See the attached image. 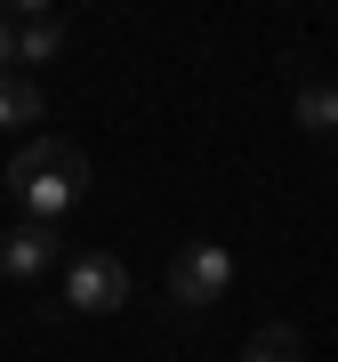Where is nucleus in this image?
Returning a JSON list of instances; mask_svg holds the SVG:
<instances>
[{"label":"nucleus","mask_w":338,"mask_h":362,"mask_svg":"<svg viewBox=\"0 0 338 362\" xmlns=\"http://www.w3.org/2000/svg\"><path fill=\"white\" fill-rule=\"evenodd\" d=\"M226 290H234V250L226 242H185L177 258H169V298H177L185 314H209Z\"/></svg>","instance_id":"obj_2"},{"label":"nucleus","mask_w":338,"mask_h":362,"mask_svg":"<svg viewBox=\"0 0 338 362\" xmlns=\"http://www.w3.org/2000/svg\"><path fill=\"white\" fill-rule=\"evenodd\" d=\"M65 306L73 314H121V306H129V266H121L113 250L65 258Z\"/></svg>","instance_id":"obj_3"},{"label":"nucleus","mask_w":338,"mask_h":362,"mask_svg":"<svg viewBox=\"0 0 338 362\" xmlns=\"http://www.w3.org/2000/svg\"><path fill=\"white\" fill-rule=\"evenodd\" d=\"M0 73H16V16H0Z\"/></svg>","instance_id":"obj_9"},{"label":"nucleus","mask_w":338,"mask_h":362,"mask_svg":"<svg viewBox=\"0 0 338 362\" xmlns=\"http://www.w3.org/2000/svg\"><path fill=\"white\" fill-rule=\"evenodd\" d=\"M290 113H298V129H306V137H330V129H338V81L306 73V81H298V97H290Z\"/></svg>","instance_id":"obj_6"},{"label":"nucleus","mask_w":338,"mask_h":362,"mask_svg":"<svg viewBox=\"0 0 338 362\" xmlns=\"http://www.w3.org/2000/svg\"><path fill=\"white\" fill-rule=\"evenodd\" d=\"M306 346H298V322H266L258 338L242 346V362H298Z\"/></svg>","instance_id":"obj_8"},{"label":"nucleus","mask_w":338,"mask_h":362,"mask_svg":"<svg viewBox=\"0 0 338 362\" xmlns=\"http://www.w3.org/2000/svg\"><path fill=\"white\" fill-rule=\"evenodd\" d=\"M0 185H8V169H0Z\"/></svg>","instance_id":"obj_10"},{"label":"nucleus","mask_w":338,"mask_h":362,"mask_svg":"<svg viewBox=\"0 0 338 362\" xmlns=\"http://www.w3.org/2000/svg\"><path fill=\"white\" fill-rule=\"evenodd\" d=\"M33 121H40V81L0 73V129H33Z\"/></svg>","instance_id":"obj_7"},{"label":"nucleus","mask_w":338,"mask_h":362,"mask_svg":"<svg viewBox=\"0 0 338 362\" xmlns=\"http://www.w3.org/2000/svg\"><path fill=\"white\" fill-rule=\"evenodd\" d=\"M57 258H65V250H57V226H8L0 233V274H8V282H40V274H49Z\"/></svg>","instance_id":"obj_4"},{"label":"nucleus","mask_w":338,"mask_h":362,"mask_svg":"<svg viewBox=\"0 0 338 362\" xmlns=\"http://www.w3.org/2000/svg\"><path fill=\"white\" fill-rule=\"evenodd\" d=\"M8 194L25 202L33 226H57L81 194H89V153L65 145V137H25L8 153Z\"/></svg>","instance_id":"obj_1"},{"label":"nucleus","mask_w":338,"mask_h":362,"mask_svg":"<svg viewBox=\"0 0 338 362\" xmlns=\"http://www.w3.org/2000/svg\"><path fill=\"white\" fill-rule=\"evenodd\" d=\"M57 49H65V25L40 8V0H25V8H16V73H25V65H49Z\"/></svg>","instance_id":"obj_5"}]
</instances>
